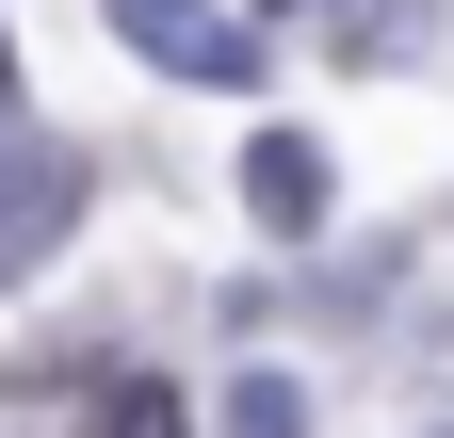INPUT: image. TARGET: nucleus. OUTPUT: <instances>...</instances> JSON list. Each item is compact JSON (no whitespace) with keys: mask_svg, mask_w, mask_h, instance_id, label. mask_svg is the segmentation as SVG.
<instances>
[{"mask_svg":"<svg viewBox=\"0 0 454 438\" xmlns=\"http://www.w3.org/2000/svg\"><path fill=\"white\" fill-rule=\"evenodd\" d=\"M114 33H130L146 66H179V82H260V33L227 17V0H114Z\"/></svg>","mask_w":454,"mask_h":438,"instance_id":"obj_1","label":"nucleus"},{"mask_svg":"<svg viewBox=\"0 0 454 438\" xmlns=\"http://www.w3.org/2000/svg\"><path fill=\"white\" fill-rule=\"evenodd\" d=\"M66 211H82V162L66 146H0V277H33V260L66 244Z\"/></svg>","mask_w":454,"mask_h":438,"instance_id":"obj_2","label":"nucleus"},{"mask_svg":"<svg viewBox=\"0 0 454 438\" xmlns=\"http://www.w3.org/2000/svg\"><path fill=\"white\" fill-rule=\"evenodd\" d=\"M244 195H260V228H325V146L309 130H260L244 146Z\"/></svg>","mask_w":454,"mask_h":438,"instance_id":"obj_3","label":"nucleus"},{"mask_svg":"<svg viewBox=\"0 0 454 438\" xmlns=\"http://www.w3.org/2000/svg\"><path fill=\"white\" fill-rule=\"evenodd\" d=\"M82 438H179V390H162V373H98Z\"/></svg>","mask_w":454,"mask_h":438,"instance_id":"obj_4","label":"nucleus"},{"mask_svg":"<svg viewBox=\"0 0 454 438\" xmlns=\"http://www.w3.org/2000/svg\"><path fill=\"white\" fill-rule=\"evenodd\" d=\"M227 438H309V390L293 373H244V390H227Z\"/></svg>","mask_w":454,"mask_h":438,"instance_id":"obj_5","label":"nucleus"},{"mask_svg":"<svg viewBox=\"0 0 454 438\" xmlns=\"http://www.w3.org/2000/svg\"><path fill=\"white\" fill-rule=\"evenodd\" d=\"M0 98H17V66H0Z\"/></svg>","mask_w":454,"mask_h":438,"instance_id":"obj_6","label":"nucleus"},{"mask_svg":"<svg viewBox=\"0 0 454 438\" xmlns=\"http://www.w3.org/2000/svg\"><path fill=\"white\" fill-rule=\"evenodd\" d=\"M276 17H293V0H276Z\"/></svg>","mask_w":454,"mask_h":438,"instance_id":"obj_7","label":"nucleus"},{"mask_svg":"<svg viewBox=\"0 0 454 438\" xmlns=\"http://www.w3.org/2000/svg\"><path fill=\"white\" fill-rule=\"evenodd\" d=\"M438 438H454V422H438Z\"/></svg>","mask_w":454,"mask_h":438,"instance_id":"obj_8","label":"nucleus"}]
</instances>
